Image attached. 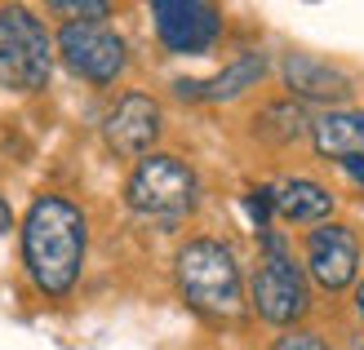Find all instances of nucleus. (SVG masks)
Returning a JSON list of instances; mask_svg holds the SVG:
<instances>
[{
    "label": "nucleus",
    "instance_id": "obj_16",
    "mask_svg": "<svg viewBox=\"0 0 364 350\" xmlns=\"http://www.w3.org/2000/svg\"><path fill=\"white\" fill-rule=\"evenodd\" d=\"M276 350H329L320 337H311V333H284L280 341H276Z\"/></svg>",
    "mask_w": 364,
    "mask_h": 350
},
{
    "label": "nucleus",
    "instance_id": "obj_8",
    "mask_svg": "<svg viewBox=\"0 0 364 350\" xmlns=\"http://www.w3.org/2000/svg\"><path fill=\"white\" fill-rule=\"evenodd\" d=\"M306 266L324 288H347L360 270V244L347 226H316L306 235Z\"/></svg>",
    "mask_w": 364,
    "mask_h": 350
},
{
    "label": "nucleus",
    "instance_id": "obj_1",
    "mask_svg": "<svg viewBox=\"0 0 364 350\" xmlns=\"http://www.w3.org/2000/svg\"><path fill=\"white\" fill-rule=\"evenodd\" d=\"M23 262L49 297L71 292L85 262V213L63 195H41L23 217Z\"/></svg>",
    "mask_w": 364,
    "mask_h": 350
},
{
    "label": "nucleus",
    "instance_id": "obj_10",
    "mask_svg": "<svg viewBox=\"0 0 364 350\" xmlns=\"http://www.w3.org/2000/svg\"><path fill=\"white\" fill-rule=\"evenodd\" d=\"M284 84L306 102H338V98L351 94V80L342 76L338 67L320 62V58H306V53H289L284 58Z\"/></svg>",
    "mask_w": 364,
    "mask_h": 350
},
{
    "label": "nucleus",
    "instance_id": "obj_4",
    "mask_svg": "<svg viewBox=\"0 0 364 350\" xmlns=\"http://www.w3.org/2000/svg\"><path fill=\"white\" fill-rule=\"evenodd\" d=\"M53 49L41 18L23 5L0 9V84L5 89H41L49 80Z\"/></svg>",
    "mask_w": 364,
    "mask_h": 350
},
{
    "label": "nucleus",
    "instance_id": "obj_9",
    "mask_svg": "<svg viewBox=\"0 0 364 350\" xmlns=\"http://www.w3.org/2000/svg\"><path fill=\"white\" fill-rule=\"evenodd\" d=\"M102 133H107V146H112L116 155H142L160 133V106L147 94L120 98L112 106V116H107Z\"/></svg>",
    "mask_w": 364,
    "mask_h": 350
},
{
    "label": "nucleus",
    "instance_id": "obj_15",
    "mask_svg": "<svg viewBox=\"0 0 364 350\" xmlns=\"http://www.w3.org/2000/svg\"><path fill=\"white\" fill-rule=\"evenodd\" d=\"M245 204H249V213H253V226L267 231V217H271V209H276V187H258V191L245 199Z\"/></svg>",
    "mask_w": 364,
    "mask_h": 350
},
{
    "label": "nucleus",
    "instance_id": "obj_17",
    "mask_svg": "<svg viewBox=\"0 0 364 350\" xmlns=\"http://www.w3.org/2000/svg\"><path fill=\"white\" fill-rule=\"evenodd\" d=\"M14 226V213H9V204H5V199H0V235H5Z\"/></svg>",
    "mask_w": 364,
    "mask_h": 350
},
{
    "label": "nucleus",
    "instance_id": "obj_12",
    "mask_svg": "<svg viewBox=\"0 0 364 350\" xmlns=\"http://www.w3.org/2000/svg\"><path fill=\"white\" fill-rule=\"evenodd\" d=\"M311 138H316V151L324 160H347V155L364 151V111H329V116H320L316 128H311Z\"/></svg>",
    "mask_w": 364,
    "mask_h": 350
},
{
    "label": "nucleus",
    "instance_id": "obj_2",
    "mask_svg": "<svg viewBox=\"0 0 364 350\" xmlns=\"http://www.w3.org/2000/svg\"><path fill=\"white\" fill-rule=\"evenodd\" d=\"M178 288L200 315L235 319L245 310L240 266H235V253L223 239H191L178 253Z\"/></svg>",
    "mask_w": 364,
    "mask_h": 350
},
{
    "label": "nucleus",
    "instance_id": "obj_11",
    "mask_svg": "<svg viewBox=\"0 0 364 350\" xmlns=\"http://www.w3.org/2000/svg\"><path fill=\"white\" fill-rule=\"evenodd\" d=\"M267 76V58L262 53H240L227 71H218L213 80H178V94L187 98H209V102H227L235 94H245L249 84H258Z\"/></svg>",
    "mask_w": 364,
    "mask_h": 350
},
{
    "label": "nucleus",
    "instance_id": "obj_14",
    "mask_svg": "<svg viewBox=\"0 0 364 350\" xmlns=\"http://www.w3.org/2000/svg\"><path fill=\"white\" fill-rule=\"evenodd\" d=\"M53 13H67L71 23H102L112 9L102 0H53Z\"/></svg>",
    "mask_w": 364,
    "mask_h": 350
},
{
    "label": "nucleus",
    "instance_id": "obj_13",
    "mask_svg": "<svg viewBox=\"0 0 364 350\" xmlns=\"http://www.w3.org/2000/svg\"><path fill=\"white\" fill-rule=\"evenodd\" d=\"M276 209L289 217V222H324L333 213V195L320 187V182H306V177H294L276 187Z\"/></svg>",
    "mask_w": 364,
    "mask_h": 350
},
{
    "label": "nucleus",
    "instance_id": "obj_3",
    "mask_svg": "<svg viewBox=\"0 0 364 350\" xmlns=\"http://www.w3.org/2000/svg\"><path fill=\"white\" fill-rule=\"evenodd\" d=\"M129 209L156 222H178L187 217L200 199V182L196 173L182 164L178 155H147L129 177Z\"/></svg>",
    "mask_w": 364,
    "mask_h": 350
},
{
    "label": "nucleus",
    "instance_id": "obj_19",
    "mask_svg": "<svg viewBox=\"0 0 364 350\" xmlns=\"http://www.w3.org/2000/svg\"><path fill=\"white\" fill-rule=\"evenodd\" d=\"M355 306H360V315H364V284H360V292H355Z\"/></svg>",
    "mask_w": 364,
    "mask_h": 350
},
{
    "label": "nucleus",
    "instance_id": "obj_6",
    "mask_svg": "<svg viewBox=\"0 0 364 350\" xmlns=\"http://www.w3.org/2000/svg\"><path fill=\"white\" fill-rule=\"evenodd\" d=\"M63 62L94 84H112L124 71V40L107 23H67L58 31Z\"/></svg>",
    "mask_w": 364,
    "mask_h": 350
},
{
    "label": "nucleus",
    "instance_id": "obj_18",
    "mask_svg": "<svg viewBox=\"0 0 364 350\" xmlns=\"http://www.w3.org/2000/svg\"><path fill=\"white\" fill-rule=\"evenodd\" d=\"M342 164H347V169H351V173H355V177L364 182V160H360V155H347V160H342Z\"/></svg>",
    "mask_w": 364,
    "mask_h": 350
},
{
    "label": "nucleus",
    "instance_id": "obj_5",
    "mask_svg": "<svg viewBox=\"0 0 364 350\" xmlns=\"http://www.w3.org/2000/svg\"><path fill=\"white\" fill-rule=\"evenodd\" d=\"M267 262L253 275V310L267 324H294L306 310V280L298 262L280 248V239H267Z\"/></svg>",
    "mask_w": 364,
    "mask_h": 350
},
{
    "label": "nucleus",
    "instance_id": "obj_7",
    "mask_svg": "<svg viewBox=\"0 0 364 350\" xmlns=\"http://www.w3.org/2000/svg\"><path fill=\"white\" fill-rule=\"evenodd\" d=\"M156 35L173 53H209L218 31H223V13L200 0H156L151 5Z\"/></svg>",
    "mask_w": 364,
    "mask_h": 350
}]
</instances>
